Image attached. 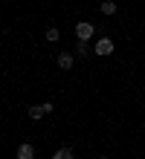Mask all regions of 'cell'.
<instances>
[{
  "mask_svg": "<svg viewBox=\"0 0 145 159\" xmlns=\"http://www.w3.org/2000/svg\"><path fill=\"white\" fill-rule=\"evenodd\" d=\"M93 32H96V29H93V23H90V20L75 23V38H79V41H84V43H87V41L93 38Z\"/></svg>",
  "mask_w": 145,
  "mask_h": 159,
  "instance_id": "6da1fadb",
  "label": "cell"
},
{
  "mask_svg": "<svg viewBox=\"0 0 145 159\" xmlns=\"http://www.w3.org/2000/svg\"><path fill=\"white\" fill-rule=\"evenodd\" d=\"M113 46H116V43H113L110 38H99V41L93 43V52H96V55H102V58H104V55H110V52H113Z\"/></svg>",
  "mask_w": 145,
  "mask_h": 159,
  "instance_id": "7a4b0ae2",
  "label": "cell"
},
{
  "mask_svg": "<svg viewBox=\"0 0 145 159\" xmlns=\"http://www.w3.org/2000/svg\"><path fill=\"white\" fill-rule=\"evenodd\" d=\"M17 159H35V148L23 142V145H17Z\"/></svg>",
  "mask_w": 145,
  "mask_h": 159,
  "instance_id": "3957f363",
  "label": "cell"
},
{
  "mask_svg": "<svg viewBox=\"0 0 145 159\" xmlns=\"http://www.w3.org/2000/svg\"><path fill=\"white\" fill-rule=\"evenodd\" d=\"M73 55L70 52H58V70H73Z\"/></svg>",
  "mask_w": 145,
  "mask_h": 159,
  "instance_id": "277c9868",
  "label": "cell"
},
{
  "mask_svg": "<svg viewBox=\"0 0 145 159\" xmlns=\"http://www.w3.org/2000/svg\"><path fill=\"white\" fill-rule=\"evenodd\" d=\"M46 116V110H44V104H32L29 107V119L32 121H38V119H44Z\"/></svg>",
  "mask_w": 145,
  "mask_h": 159,
  "instance_id": "5b68a950",
  "label": "cell"
},
{
  "mask_svg": "<svg viewBox=\"0 0 145 159\" xmlns=\"http://www.w3.org/2000/svg\"><path fill=\"white\" fill-rule=\"evenodd\" d=\"M116 9L119 6H116L113 0H102V15H116Z\"/></svg>",
  "mask_w": 145,
  "mask_h": 159,
  "instance_id": "8992f818",
  "label": "cell"
},
{
  "mask_svg": "<svg viewBox=\"0 0 145 159\" xmlns=\"http://www.w3.org/2000/svg\"><path fill=\"white\" fill-rule=\"evenodd\" d=\"M52 159H73V151L70 148H58V151L52 153Z\"/></svg>",
  "mask_w": 145,
  "mask_h": 159,
  "instance_id": "52a82bcc",
  "label": "cell"
},
{
  "mask_svg": "<svg viewBox=\"0 0 145 159\" xmlns=\"http://www.w3.org/2000/svg\"><path fill=\"white\" fill-rule=\"evenodd\" d=\"M75 55H81V58H84V55H90V46H87L84 41H79V43H75Z\"/></svg>",
  "mask_w": 145,
  "mask_h": 159,
  "instance_id": "ba28073f",
  "label": "cell"
},
{
  "mask_svg": "<svg viewBox=\"0 0 145 159\" xmlns=\"http://www.w3.org/2000/svg\"><path fill=\"white\" fill-rule=\"evenodd\" d=\"M46 41H58V29H55V26L46 29Z\"/></svg>",
  "mask_w": 145,
  "mask_h": 159,
  "instance_id": "9c48e42d",
  "label": "cell"
},
{
  "mask_svg": "<svg viewBox=\"0 0 145 159\" xmlns=\"http://www.w3.org/2000/svg\"><path fill=\"white\" fill-rule=\"evenodd\" d=\"M96 159H104V156H96Z\"/></svg>",
  "mask_w": 145,
  "mask_h": 159,
  "instance_id": "30bf717a",
  "label": "cell"
}]
</instances>
